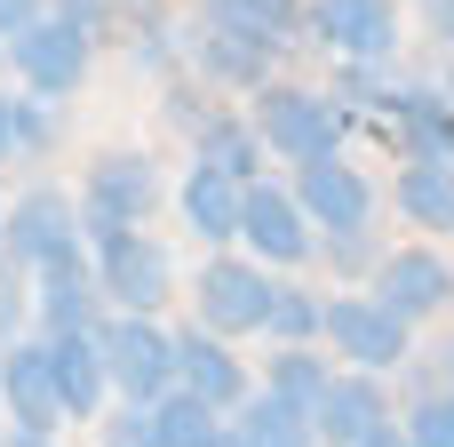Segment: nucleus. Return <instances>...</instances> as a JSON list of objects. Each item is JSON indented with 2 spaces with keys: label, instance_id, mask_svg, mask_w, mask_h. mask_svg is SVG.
<instances>
[{
  "label": "nucleus",
  "instance_id": "obj_6",
  "mask_svg": "<svg viewBox=\"0 0 454 447\" xmlns=\"http://www.w3.org/2000/svg\"><path fill=\"white\" fill-rule=\"evenodd\" d=\"M239 248H255V264H271V272H303L319 256V224L303 216L295 184L247 176V192H239Z\"/></svg>",
  "mask_w": 454,
  "mask_h": 447
},
{
  "label": "nucleus",
  "instance_id": "obj_18",
  "mask_svg": "<svg viewBox=\"0 0 454 447\" xmlns=\"http://www.w3.org/2000/svg\"><path fill=\"white\" fill-rule=\"evenodd\" d=\"M271 64H279V48L255 40V32H223V24H200V32H192V80H207V88L255 96V88L271 80Z\"/></svg>",
  "mask_w": 454,
  "mask_h": 447
},
{
  "label": "nucleus",
  "instance_id": "obj_30",
  "mask_svg": "<svg viewBox=\"0 0 454 447\" xmlns=\"http://www.w3.org/2000/svg\"><path fill=\"white\" fill-rule=\"evenodd\" d=\"M407 392H454V336H439L431 352H415V376Z\"/></svg>",
  "mask_w": 454,
  "mask_h": 447
},
{
  "label": "nucleus",
  "instance_id": "obj_7",
  "mask_svg": "<svg viewBox=\"0 0 454 447\" xmlns=\"http://www.w3.org/2000/svg\"><path fill=\"white\" fill-rule=\"evenodd\" d=\"M263 312H271V264L215 248V256L192 272V320H200V328H215V336L239 344V336L263 328Z\"/></svg>",
  "mask_w": 454,
  "mask_h": 447
},
{
  "label": "nucleus",
  "instance_id": "obj_32",
  "mask_svg": "<svg viewBox=\"0 0 454 447\" xmlns=\"http://www.w3.org/2000/svg\"><path fill=\"white\" fill-rule=\"evenodd\" d=\"M48 8H56V16H72V24H88L96 40L112 32V0H48Z\"/></svg>",
  "mask_w": 454,
  "mask_h": 447
},
{
  "label": "nucleus",
  "instance_id": "obj_26",
  "mask_svg": "<svg viewBox=\"0 0 454 447\" xmlns=\"http://www.w3.org/2000/svg\"><path fill=\"white\" fill-rule=\"evenodd\" d=\"M319 264L335 272V280H375V264H383V240L367 232V224H343V232H319Z\"/></svg>",
  "mask_w": 454,
  "mask_h": 447
},
{
  "label": "nucleus",
  "instance_id": "obj_20",
  "mask_svg": "<svg viewBox=\"0 0 454 447\" xmlns=\"http://www.w3.org/2000/svg\"><path fill=\"white\" fill-rule=\"evenodd\" d=\"M399 216L423 224V232H454V160H407L399 184H391Z\"/></svg>",
  "mask_w": 454,
  "mask_h": 447
},
{
  "label": "nucleus",
  "instance_id": "obj_2",
  "mask_svg": "<svg viewBox=\"0 0 454 447\" xmlns=\"http://www.w3.org/2000/svg\"><path fill=\"white\" fill-rule=\"evenodd\" d=\"M247 120H255L263 152H279V160H319V152H343V136H351V112L295 80H263Z\"/></svg>",
  "mask_w": 454,
  "mask_h": 447
},
{
  "label": "nucleus",
  "instance_id": "obj_34",
  "mask_svg": "<svg viewBox=\"0 0 454 447\" xmlns=\"http://www.w3.org/2000/svg\"><path fill=\"white\" fill-rule=\"evenodd\" d=\"M415 8H423V24H431L439 40H454V0H415Z\"/></svg>",
  "mask_w": 454,
  "mask_h": 447
},
{
  "label": "nucleus",
  "instance_id": "obj_35",
  "mask_svg": "<svg viewBox=\"0 0 454 447\" xmlns=\"http://www.w3.org/2000/svg\"><path fill=\"white\" fill-rule=\"evenodd\" d=\"M351 447H415V440H407V424H399V416H391V424H375V432H367V440H351Z\"/></svg>",
  "mask_w": 454,
  "mask_h": 447
},
{
  "label": "nucleus",
  "instance_id": "obj_28",
  "mask_svg": "<svg viewBox=\"0 0 454 447\" xmlns=\"http://www.w3.org/2000/svg\"><path fill=\"white\" fill-rule=\"evenodd\" d=\"M24 328H32V272L0 256V352H8Z\"/></svg>",
  "mask_w": 454,
  "mask_h": 447
},
{
  "label": "nucleus",
  "instance_id": "obj_21",
  "mask_svg": "<svg viewBox=\"0 0 454 447\" xmlns=\"http://www.w3.org/2000/svg\"><path fill=\"white\" fill-rule=\"evenodd\" d=\"M231 424L247 432V447H319L311 408H295V400H279V392H263V384L231 408Z\"/></svg>",
  "mask_w": 454,
  "mask_h": 447
},
{
  "label": "nucleus",
  "instance_id": "obj_4",
  "mask_svg": "<svg viewBox=\"0 0 454 447\" xmlns=\"http://www.w3.org/2000/svg\"><path fill=\"white\" fill-rule=\"evenodd\" d=\"M319 336L335 344V360L343 368H399L407 352H415V320L407 312H391L375 288H343V296H327V320H319Z\"/></svg>",
  "mask_w": 454,
  "mask_h": 447
},
{
  "label": "nucleus",
  "instance_id": "obj_9",
  "mask_svg": "<svg viewBox=\"0 0 454 447\" xmlns=\"http://www.w3.org/2000/svg\"><path fill=\"white\" fill-rule=\"evenodd\" d=\"M160 208V168L152 152H96L80 176V224H144Z\"/></svg>",
  "mask_w": 454,
  "mask_h": 447
},
{
  "label": "nucleus",
  "instance_id": "obj_27",
  "mask_svg": "<svg viewBox=\"0 0 454 447\" xmlns=\"http://www.w3.org/2000/svg\"><path fill=\"white\" fill-rule=\"evenodd\" d=\"M407 440L415 447H454V392H407Z\"/></svg>",
  "mask_w": 454,
  "mask_h": 447
},
{
  "label": "nucleus",
  "instance_id": "obj_38",
  "mask_svg": "<svg viewBox=\"0 0 454 447\" xmlns=\"http://www.w3.org/2000/svg\"><path fill=\"white\" fill-rule=\"evenodd\" d=\"M215 447H247V432H239V424H223V432H215Z\"/></svg>",
  "mask_w": 454,
  "mask_h": 447
},
{
  "label": "nucleus",
  "instance_id": "obj_1",
  "mask_svg": "<svg viewBox=\"0 0 454 447\" xmlns=\"http://www.w3.org/2000/svg\"><path fill=\"white\" fill-rule=\"evenodd\" d=\"M88 264L112 312H168L176 296V264L160 240H144V224H88Z\"/></svg>",
  "mask_w": 454,
  "mask_h": 447
},
{
  "label": "nucleus",
  "instance_id": "obj_33",
  "mask_svg": "<svg viewBox=\"0 0 454 447\" xmlns=\"http://www.w3.org/2000/svg\"><path fill=\"white\" fill-rule=\"evenodd\" d=\"M40 8H48V0H0V40H16V32H24Z\"/></svg>",
  "mask_w": 454,
  "mask_h": 447
},
{
  "label": "nucleus",
  "instance_id": "obj_11",
  "mask_svg": "<svg viewBox=\"0 0 454 447\" xmlns=\"http://www.w3.org/2000/svg\"><path fill=\"white\" fill-rule=\"evenodd\" d=\"M367 288H375L391 312H407L415 328L454 312V264L439 256V248H391V256L375 264V280H367Z\"/></svg>",
  "mask_w": 454,
  "mask_h": 447
},
{
  "label": "nucleus",
  "instance_id": "obj_24",
  "mask_svg": "<svg viewBox=\"0 0 454 447\" xmlns=\"http://www.w3.org/2000/svg\"><path fill=\"white\" fill-rule=\"evenodd\" d=\"M319 320H327L319 288H303V280H279V272H271V312H263V336H271V344H319Z\"/></svg>",
  "mask_w": 454,
  "mask_h": 447
},
{
  "label": "nucleus",
  "instance_id": "obj_16",
  "mask_svg": "<svg viewBox=\"0 0 454 447\" xmlns=\"http://www.w3.org/2000/svg\"><path fill=\"white\" fill-rule=\"evenodd\" d=\"M375 424H391V392H383V376H375V368H343V376H327V392H319V408H311L319 447H351V440H367Z\"/></svg>",
  "mask_w": 454,
  "mask_h": 447
},
{
  "label": "nucleus",
  "instance_id": "obj_25",
  "mask_svg": "<svg viewBox=\"0 0 454 447\" xmlns=\"http://www.w3.org/2000/svg\"><path fill=\"white\" fill-rule=\"evenodd\" d=\"M327 376H335V368L319 360V344H279L271 368H263V392H279V400H295V408H319Z\"/></svg>",
  "mask_w": 454,
  "mask_h": 447
},
{
  "label": "nucleus",
  "instance_id": "obj_23",
  "mask_svg": "<svg viewBox=\"0 0 454 447\" xmlns=\"http://www.w3.org/2000/svg\"><path fill=\"white\" fill-rule=\"evenodd\" d=\"M223 424H231V416H223V408H207V400H200V392H184V384L152 400V440H160V447H215Z\"/></svg>",
  "mask_w": 454,
  "mask_h": 447
},
{
  "label": "nucleus",
  "instance_id": "obj_10",
  "mask_svg": "<svg viewBox=\"0 0 454 447\" xmlns=\"http://www.w3.org/2000/svg\"><path fill=\"white\" fill-rule=\"evenodd\" d=\"M303 40H319L351 64H391L399 56V8L391 0H303Z\"/></svg>",
  "mask_w": 454,
  "mask_h": 447
},
{
  "label": "nucleus",
  "instance_id": "obj_17",
  "mask_svg": "<svg viewBox=\"0 0 454 447\" xmlns=\"http://www.w3.org/2000/svg\"><path fill=\"white\" fill-rule=\"evenodd\" d=\"M375 128H391L407 160H454V96H447V88H423V80H399Z\"/></svg>",
  "mask_w": 454,
  "mask_h": 447
},
{
  "label": "nucleus",
  "instance_id": "obj_22",
  "mask_svg": "<svg viewBox=\"0 0 454 447\" xmlns=\"http://www.w3.org/2000/svg\"><path fill=\"white\" fill-rule=\"evenodd\" d=\"M200 24L255 32V40L287 48V40H303V0H200Z\"/></svg>",
  "mask_w": 454,
  "mask_h": 447
},
{
  "label": "nucleus",
  "instance_id": "obj_5",
  "mask_svg": "<svg viewBox=\"0 0 454 447\" xmlns=\"http://www.w3.org/2000/svg\"><path fill=\"white\" fill-rule=\"evenodd\" d=\"M0 256L40 272L56 256H88V224H80V200H64L56 184H32L0 208Z\"/></svg>",
  "mask_w": 454,
  "mask_h": 447
},
{
  "label": "nucleus",
  "instance_id": "obj_29",
  "mask_svg": "<svg viewBox=\"0 0 454 447\" xmlns=\"http://www.w3.org/2000/svg\"><path fill=\"white\" fill-rule=\"evenodd\" d=\"M8 120H16V152H48L56 144V112H48V96H8Z\"/></svg>",
  "mask_w": 454,
  "mask_h": 447
},
{
  "label": "nucleus",
  "instance_id": "obj_37",
  "mask_svg": "<svg viewBox=\"0 0 454 447\" xmlns=\"http://www.w3.org/2000/svg\"><path fill=\"white\" fill-rule=\"evenodd\" d=\"M0 160H16V120H8V96H0Z\"/></svg>",
  "mask_w": 454,
  "mask_h": 447
},
{
  "label": "nucleus",
  "instance_id": "obj_19",
  "mask_svg": "<svg viewBox=\"0 0 454 447\" xmlns=\"http://www.w3.org/2000/svg\"><path fill=\"white\" fill-rule=\"evenodd\" d=\"M0 408H8V424H32V432H56L64 424V400H56V376H48L40 336H16L0 352Z\"/></svg>",
  "mask_w": 454,
  "mask_h": 447
},
{
  "label": "nucleus",
  "instance_id": "obj_8",
  "mask_svg": "<svg viewBox=\"0 0 454 447\" xmlns=\"http://www.w3.org/2000/svg\"><path fill=\"white\" fill-rule=\"evenodd\" d=\"M8 64H16V80L32 88V96H72L80 80H88V64H96V32L88 24H72V16H56V8H40L16 40H8Z\"/></svg>",
  "mask_w": 454,
  "mask_h": 447
},
{
  "label": "nucleus",
  "instance_id": "obj_15",
  "mask_svg": "<svg viewBox=\"0 0 454 447\" xmlns=\"http://www.w3.org/2000/svg\"><path fill=\"white\" fill-rule=\"evenodd\" d=\"M40 352H48V376H56L64 416H104L112 376H104V344H96V328H40Z\"/></svg>",
  "mask_w": 454,
  "mask_h": 447
},
{
  "label": "nucleus",
  "instance_id": "obj_13",
  "mask_svg": "<svg viewBox=\"0 0 454 447\" xmlns=\"http://www.w3.org/2000/svg\"><path fill=\"white\" fill-rule=\"evenodd\" d=\"M295 200L319 232H343V224H367L375 216V184L343 160V152H319V160H295Z\"/></svg>",
  "mask_w": 454,
  "mask_h": 447
},
{
  "label": "nucleus",
  "instance_id": "obj_12",
  "mask_svg": "<svg viewBox=\"0 0 454 447\" xmlns=\"http://www.w3.org/2000/svg\"><path fill=\"white\" fill-rule=\"evenodd\" d=\"M176 336V384L184 392H200L207 408H239L247 392H255V376L239 368V352H231V336H215V328H200V320H184V328H168Z\"/></svg>",
  "mask_w": 454,
  "mask_h": 447
},
{
  "label": "nucleus",
  "instance_id": "obj_3",
  "mask_svg": "<svg viewBox=\"0 0 454 447\" xmlns=\"http://www.w3.org/2000/svg\"><path fill=\"white\" fill-rule=\"evenodd\" d=\"M96 344H104V376L120 400L152 408L160 392H176V336L160 328V312H104Z\"/></svg>",
  "mask_w": 454,
  "mask_h": 447
},
{
  "label": "nucleus",
  "instance_id": "obj_39",
  "mask_svg": "<svg viewBox=\"0 0 454 447\" xmlns=\"http://www.w3.org/2000/svg\"><path fill=\"white\" fill-rule=\"evenodd\" d=\"M447 96H454V72H447Z\"/></svg>",
  "mask_w": 454,
  "mask_h": 447
},
{
  "label": "nucleus",
  "instance_id": "obj_31",
  "mask_svg": "<svg viewBox=\"0 0 454 447\" xmlns=\"http://www.w3.org/2000/svg\"><path fill=\"white\" fill-rule=\"evenodd\" d=\"M104 447H160V440H152V408L120 400V408L104 416Z\"/></svg>",
  "mask_w": 454,
  "mask_h": 447
},
{
  "label": "nucleus",
  "instance_id": "obj_14",
  "mask_svg": "<svg viewBox=\"0 0 454 447\" xmlns=\"http://www.w3.org/2000/svg\"><path fill=\"white\" fill-rule=\"evenodd\" d=\"M239 192H247V176H231L223 160L192 152V176L176 184V216L192 224L200 248H239Z\"/></svg>",
  "mask_w": 454,
  "mask_h": 447
},
{
  "label": "nucleus",
  "instance_id": "obj_36",
  "mask_svg": "<svg viewBox=\"0 0 454 447\" xmlns=\"http://www.w3.org/2000/svg\"><path fill=\"white\" fill-rule=\"evenodd\" d=\"M0 447H56V440H48V432H32V424H8V432H0Z\"/></svg>",
  "mask_w": 454,
  "mask_h": 447
}]
</instances>
